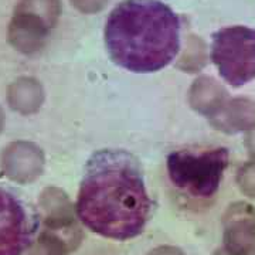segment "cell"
I'll return each mask as SVG.
<instances>
[{"label":"cell","instance_id":"3957f363","mask_svg":"<svg viewBox=\"0 0 255 255\" xmlns=\"http://www.w3.org/2000/svg\"><path fill=\"white\" fill-rule=\"evenodd\" d=\"M228 159V149L221 146L177 149L166 157L167 176L182 196L209 201L219 191Z\"/></svg>","mask_w":255,"mask_h":255},{"label":"cell","instance_id":"9c48e42d","mask_svg":"<svg viewBox=\"0 0 255 255\" xmlns=\"http://www.w3.org/2000/svg\"><path fill=\"white\" fill-rule=\"evenodd\" d=\"M1 125H3V114H1V110H0V130H1Z\"/></svg>","mask_w":255,"mask_h":255},{"label":"cell","instance_id":"6da1fadb","mask_svg":"<svg viewBox=\"0 0 255 255\" xmlns=\"http://www.w3.org/2000/svg\"><path fill=\"white\" fill-rule=\"evenodd\" d=\"M75 207L82 224L101 237L128 241L140 236L153 201L139 160L124 149L94 152L85 166Z\"/></svg>","mask_w":255,"mask_h":255},{"label":"cell","instance_id":"52a82bcc","mask_svg":"<svg viewBox=\"0 0 255 255\" xmlns=\"http://www.w3.org/2000/svg\"><path fill=\"white\" fill-rule=\"evenodd\" d=\"M41 153L34 146L27 143L11 145L4 152L3 166L6 173L18 180H27L40 172Z\"/></svg>","mask_w":255,"mask_h":255},{"label":"cell","instance_id":"8992f818","mask_svg":"<svg viewBox=\"0 0 255 255\" xmlns=\"http://www.w3.org/2000/svg\"><path fill=\"white\" fill-rule=\"evenodd\" d=\"M53 26L38 14L26 10H14L9 26L11 46L24 54H33L44 46L46 37Z\"/></svg>","mask_w":255,"mask_h":255},{"label":"cell","instance_id":"277c9868","mask_svg":"<svg viewBox=\"0 0 255 255\" xmlns=\"http://www.w3.org/2000/svg\"><path fill=\"white\" fill-rule=\"evenodd\" d=\"M211 60L224 81L241 87L255 78V28H220L211 41Z\"/></svg>","mask_w":255,"mask_h":255},{"label":"cell","instance_id":"ba28073f","mask_svg":"<svg viewBox=\"0 0 255 255\" xmlns=\"http://www.w3.org/2000/svg\"><path fill=\"white\" fill-rule=\"evenodd\" d=\"M10 104L21 112H31L40 105L41 88L36 81L30 78H21L10 88Z\"/></svg>","mask_w":255,"mask_h":255},{"label":"cell","instance_id":"7a4b0ae2","mask_svg":"<svg viewBox=\"0 0 255 255\" xmlns=\"http://www.w3.org/2000/svg\"><path fill=\"white\" fill-rule=\"evenodd\" d=\"M111 60L130 73L160 71L180 51V20L160 0H124L104 30Z\"/></svg>","mask_w":255,"mask_h":255},{"label":"cell","instance_id":"5b68a950","mask_svg":"<svg viewBox=\"0 0 255 255\" xmlns=\"http://www.w3.org/2000/svg\"><path fill=\"white\" fill-rule=\"evenodd\" d=\"M34 227L23 201L0 187V255H23L33 240Z\"/></svg>","mask_w":255,"mask_h":255}]
</instances>
